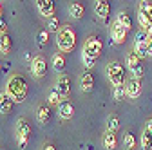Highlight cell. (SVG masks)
I'll use <instances>...</instances> for the list:
<instances>
[{"label":"cell","mask_w":152,"mask_h":150,"mask_svg":"<svg viewBox=\"0 0 152 150\" xmlns=\"http://www.w3.org/2000/svg\"><path fill=\"white\" fill-rule=\"evenodd\" d=\"M47 40H49V33L47 31H40V33L36 34V44L38 45H45Z\"/></svg>","instance_id":"29"},{"label":"cell","mask_w":152,"mask_h":150,"mask_svg":"<svg viewBox=\"0 0 152 150\" xmlns=\"http://www.w3.org/2000/svg\"><path fill=\"white\" fill-rule=\"evenodd\" d=\"M123 146H125V150H132L136 146V138H134V134H130V132H125L123 134Z\"/></svg>","instance_id":"25"},{"label":"cell","mask_w":152,"mask_h":150,"mask_svg":"<svg viewBox=\"0 0 152 150\" xmlns=\"http://www.w3.org/2000/svg\"><path fill=\"white\" fill-rule=\"evenodd\" d=\"M47 29L49 31H56V33H58L60 31V24H58V18H49V20H47Z\"/></svg>","instance_id":"30"},{"label":"cell","mask_w":152,"mask_h":150,"mask_svg":"<svg viewBox=\"0 0 152 150\" xmlns=\"http://www.w3.org/2000/svg\"><path fill=\"white\" fill-rule=\"evenodd\" d=\"M102 54V42L96 38V36H89V38L83 42V49H82V58H83V65L87 69H92L96 60Z\"/></svg>","instance_id":"2"},{"label":"cell","mask_w":152,"mask_h":150,"mask_svg":"<svg viewBox=\"0 0 152 150\" xmlns=\"http://www.w3.org/2000/svg\"><path fill=\"white\" fill-rule=\"evenodd\" d=\"M36 119L40 121L42 125H47L53 119V108L49 105H40L36 108Z\"/></svg>","instance_id":"12"},{"label":"cell","mask_w":152,"mask_h":150,"mask_svg":"<svg viewBox=\"0 0 152 150\" xmlns=\"http://www.w3.org/2000/svg\"><path fill=\"white\" fill-rule=\"evenodd\" d=\"M150 42V36L141 29L140 33H136V36H134V45H141V44H148Z\"/></svg>","instance_id":"26"},{"label":"cell","mask_w":152,"mask_h":150,"mask_svg":"<svg viewBox=\"0 0 152 150\" xmlns=\"http://www.w3.org/2000/svg\"><path fill=\"white\" fill-rule=\"evenodd\" d=\"M54 90L58 92V94L62 98H67L69 92H71V80L65 76V74H62V76L56 80V85H54Z\"/></svg>","instance_id":"9"},{"label":"cell","mask_w":152,"mask_h":150,"mask_svg":"<svg viewBox=\"0 0 152 150\" xmlns=\"http://www.w3.org/2000/svg\"><path fill=\"white\" fill-rule=\"evenodd\" d=\"M141 150H145V148H141Z\"/></svg>","instance_id":"40"},{"label":"cell","mask_w":152,"mask_h":150,"mask_svg":"<svg viewBox=\"0 0 152 150\" xmlns=\"http://www.w3.org/2000/svg\"><path fill=\"white\" fill-rule=\"evenodd\" d=\"M143 31H145V33L150 36V38H152V25H148V27H147V29H143Z\"/></svg>","instance_id":"34"},{"label":"cell","mask_w":152,"mask_h":150,"mask_svg":"<svg viewBox=\"0 0 152 150\" xmlns=\"http://www.w3.org/2000/svg\"><path fill=\"white\" fill-rule=\"evenodd\" d=\"M0 69H2V65H0Z\"/></svg>","instance_id":"39"},{"label":"cell","mask_w":152,"mask_h":150,"mask_svg":"<svg viewBox=\"0 0 152 150\" xmlns=\"http://www.w3.org/2000/svg\"><path fill=\"white\" fill-rule=\"evenodd\" d=\"M56 45H58L60 52H71L76 45V33L71 25H64L60 27L58 34H56Z\"/></svg>","instance_id":"3"},{"label":"cell","mask_w":152,"mask_h":150,"mask_svg":"<svg viewBox=\"0 0 152 150\" xmlns=\"http://www.w3.org/2000/svg\"><path fill=\"white\" fill-rule=\"evenodd\" d=\"M53 67H54V71H64V67H65V58H64L62 52H58V54L53 56Z\"/></svg>","instance_id":"24"},{"label":"cell","mask_w":152,"mask_h":150,"mask_svg":"<svg viewBox=\"0 0 152 150\" xmlns=\"http://www.w3.org/2000/svg\"><path fill=\"white\" fill-rule=\"evenodd\" d=\"M148 56H152V40L148 42Z\"/></svg>","instance_id":"37"},{"label":"cell","mask_w":152,"mask_h":150,"mask_svg":"<svg viewBox=\"0 0 152 150\" xmlns=\"http://www.w3.org/2000/svg\"><path fill=\"white\" fill-rule=\"evenodd\" d=\"M110 36H112V42L114 44H123L125 38H127V31L116 20H114V24L110 25Z\"/></svg>","instance_id":"10"},{"label":"cell","mask_w":152,"mask_h":150,"mask_svg":"<svg viewBox=\"0 0 152 150\" xmlns=\"http://www.w3.org/2000/svg\"><path fill=\"white\" fill-rule=\"evenodd\" d=\"M6 92L13 98L15 103H22L27 98V94H29L27 82L22 76H18V74H13V76L7 80V83H6Z\"/></svg>","instance_id":"1"},{"label":"cell","mask_w":152,"mask_h":150,"mask_svg":"<svg viewBox=\"0 0 152 150\" xmlns=\"http://www.w3.org/2000/svg\"><path fill=\"white\" fill-rule=\"evenodd\" d=\"M47 103H49V105H60V103H62V96L53 89V90L49 92V96H47Z\"/></svg>","instance_id":"28"},{"label":"cell","mask_w":152,"mask_h":150,"mask_svg":"<svg viewBox=\"0 0 152 150\" xmlns=\"http://www.w3.org/2000/svg\"><path fill=\"white\" fill-rule=\"evenodd\" d=\"M141 148L152 150V132H150L148 128H145L143 134H141Z\"/></svg>","instance_id":"22"},{"label":"cell","mask_w":152,"mask_h":150,"mask_svg":"<svg viewBox=\"0 0 152 150\" xmlns=\"http://www.w3.org/2000/svg\"><path fill=\"white\" fill-rule=\"evenodd\" d=\"M138 22H140L141 29H147L148 25H152V4L140 2V7H138Z\"/></svg>","instance_id":"5"},{"label":"cell","mask_w":152,"mask_h":150,"mask_svg":"<svg viewBox=\"0 0 152 150\" xmlns=\"http://www.w3.org/2000/svg\"><path fill=\"white\" fill-rule=\"evenodd\" d=\"M116 22L125 29V31H129L130 27H132V22H130V16H129V13L127 11H121L120 15H118V18H116Z\"/></svg>","instance_id":"21"},{"label":"cell","mask_w":152,"mask_h":150,"mask_svg":"<svg viewBox=\"0 0 152 150\" xmlns=\"http://www.w3.org/2000/svg\"><path fill=\"white\" fill-rule=\"evenodd\" d=\"M69 15H71V18H82L83 15H85V9H83V6L82 4H78V2H74V4H71V7H69Z\"/></svg>","instance_id":"20"},{"label":"cell","mask_w":152,"mask_h":150,"mask_svg":"<svg viewBox=\"0 0 152 150\" xmlns=\"http://www.w3.org/2000/svg\"><path fill=\"white\" fill-rule=\"evenodd\" d=\"M102 141H103V146L109 148V150L116 148V145H118V139H116V134H114V132H105Z\"/></svg>","instance_id":"18"},{"label":"cell","mask_w":152,"mask_h":150,"mask_svg":"<svg viewBox=\"0 0 152 150\" xmlns=\"http://www.w3.org/2000/svg\"><path fill=\"white\" fill-rule=\"evenodd\" d=\"M94 13H96L102 20H107L109 13H110V6H109L107 0H98V2H94Z\"/></svg>","instance_id":"14"},{"label":"cell","mask_w":152,"mask_h":150,"mask_svg":"<svg viewBox=\"0 0 152 150\" xmlns=\"http://www.w3.org/2000/svg\"><path fill=\"white\" fill-rule=\"evenodd\" d=\"M58 116L62 119H71L74 116V105L67 100H64L60 105H58Z\"/></svg>","instance_id":"13"},{"label":"cell","mask_w":152,"mask_h":150,"mask_svg":"<svg viewBox=\"0 0 152 150\" xmlns=\"http://www.w3.org/2000/svg\"><path fill=\"white\" fill-rule=\"evenodd\" d=\"M36 7H38V11H40L42 16H47V18L54 16V2L53 0H38Z\"/></svg>","instance_id":"11"},{"label":"cell","mask_w":152,"mask_h":150,"mask_svg":"<svg viewBox=\"0 0 152 150\" xmlns=\"http://www.w3.org/2000/svg\"><path fill=\"white\" fill-rule=\"evenodd\" d=\"M7 33V22L4 18H0V34H6Z\"/></svg>","instance_id":"32"},{"label":"cell","mask_w":152,"mask_h":150,"mask_svg":"<svg viewBox=\"0 0 152 150\" xmlns=\"http://www.w3.org/2000/svg\"><path fill=\"white\" fill-rule=\"evenodd\" d=\"M13 105H15V101H13V98L7 94V92L6 90L0 92V112H2V114H9V112L13 110Z\"/></svg>","instance_id":"15"},{"label":"cell","mask_w":152,"mask_h":150,"mask_svg":"<svg viewBox=\"0 0 152 150\" xmlns=\"http://www.w3.org/2000/svg\"><path fill=\"white\" fill-rule=\"evenodd\" d=\"M0 18H2V4H0Z\"/></svg>","instance_id":"38"},{"label":"cell","mask_w":152,"mask_h":150,"mask_svg":"<svg viewBox=\"0 0 152 150\" xmlns=\"http://www.w3.org/2000/svg\"><path fill=\"white\" fill-rule=\"evenodd\" d=\"M11 47H13V42H11V38H9V34L6 33V34H0V52L2 54H7L9 51H11Z\"/></svg>","instance_id":"19"},{"label":"cell","mask_w":152,"mask_h":150,"mask_svg":"<svg viewBox=\"0 0 152 150\" xmlns=\"http://www.w3.org/2000/svg\"><path fill=\"white\" fill-rule=\"evenodd\" d=\"M44 150H56V148H54V145H51V143H47V145H45V148H44Z\"/></svg>","instance_id":"35"},{"label":"cell","mask_w":152,"mask_h":150,"mask_svg":"<svg viewBox=\"0 0 152 150\" xmlns=\"http://www.w3.org/2000/svg\"><path fill=\"white\" fill-rule=\"evenodd\" d=\"M80 87L85 92H91L92 90V87H94V76H92L89 71H85L82 76H80Z\"/></svg>","instance_id":"16"},{"label":"cell","mask_w":152,"mask_h":150,"mask_svg":"<svg viewBox=\"0 0 152 150\" xmlns=\"http://www.w3.org/2000/svg\"><path fill=\"white\" fill-rule=\"evenodd\" d=\"M145 128H148L150 132H152V119H148V121H147V127H145Z\"/></svg>","instance_id":"36"},{"label":"cell","mask_w":152,"mask_h":150,"mask_svg":"<svg viewBox=\"0 0 152 150\" xmlns=\"http://www.w3.org/2000/svg\"><path fill=\"white\" fill-rule=\"evenodd\" d=\"M107 76H109V82L112 83V87L125 85V69L120 62H110L107 65Z\"/></svg>","instance_id":"4"},{"label":"cell","mask_w":152,"mask_h":150,"mask_svg":"<svg viewBox=\"0 0 152 150\" xmlns=\"http://www.w3.org/2000/svg\"><path fill=\"white\" fill-rule=\"evenodd\" d=\"M26 145H27V139H18V146L20 148H26Z\"/></svg>","instance_id":"33"},{"label":"cell","mask_w":152,"mask_h":150,"mask_svg":"<svg viewBox=\"0 0 152 150\" xmlns=\"http://www.w3.org/2000/svg\"><path fill=\"white\" fill-rule=\"evenodd\" d=\"M118 128H120V119H118V116H109V118H107V132H114V134H116Z\"/></svg>","instance_id":"23"},{"label":"cell","mask_w":152,"mask_h":150,"mask_svg":"<svg viewBox=\"0 0 152 150\" xmlns=\"http://www.w3.org/2000/svg\"><path fill=\"white\" fill-rule=\"evenodd\" d=\"M125 65L132 71V69H136L138 65H141V58L132 51V52H127V56H125Z\"/></svg>","instance_id":"17"},{"label":"cell","mask_w":152,"mask_h":150,"mask_svg":"<svg viewBox=\"0 0 152 150\" xmlns=\"http://www.w3.org/2000/svg\"><path fill=\"white\" fill-rule=\"evenodd\" d=\"M125 94L129 96V98H140V94H141V82L140 80H136V78H130L129 82H125Z\"/></svg>","instance_id":"7"},{"label":"cell","mask_w":152,"mask_h":150,"mask_svg":"<svg viewBox=\"0 0 152 150\" xmlns=\"http://www.w3.org/2000/svg\"><path fill=\"white\" fill-rule=\"evenodd\" d=\"M125 87L123 85H116V87H112V98L116 100V101H121L125 98Z\"/></svg>","instance_id":"27"},{"label":"cell","mask_w":152,"mask_h":150,"mask_svg":"<svg viewBox=\"0 0 152 150\" xmlns=\"http://www.w3.org/2000/svg\"><path fill=\"white\" fill-rule=\"evenodd\" d=\"M15 132H16V139H29L31 134V125L27 123V119L20 118L15 125Z\"/></svg>","instance_id":"8"},{"label":"cell","mask_w":152,"mask_h":150,"mask_svg":"<svg viewBox=\"0 0 152 150\" xmlns=\"http://www.w3.org/2000/svg\"><path fill=\"white\" fill-rule=\"evenodd\" d=\"M31 72L34 78H44L47 74V62L44 56H34L31 62Z\"/></svg>","instance_id":"6"},{"label":"cell","mask_w":152,"mask_h":150,"mask_svg":"<svg viewBox=\"0 0 152 150\" xmlns=\"http://www.w3.org/2000/svg\"><path fill=\"white\" fill-rule=\"evenodd\" d=\"M132 78H136V80L141 82V78H143V65H138L136 69H132Z\"/></svg>","instance_id":"31"}]
</instances>
